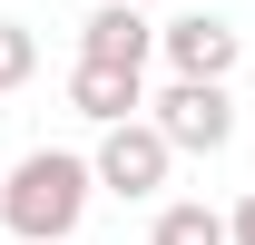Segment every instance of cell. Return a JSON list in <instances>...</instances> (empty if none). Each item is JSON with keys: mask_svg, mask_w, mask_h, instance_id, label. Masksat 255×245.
<instances>
[{"mask_svg": "<svg viewBox=\"0 0 255 245\" xmlns=\"http://www.w3.org/2000/svg\"><path fill=\"white\" fill-rule=\"evenodd\" d=\"M89 196H98V157L30 147L20 167H10V186H0V226H10L20 245H59V236H79Z\"/></svg>", "mask_w": 255, "mask_h": 245, "instance_id": "cell-1", "label": "cell"}, {"mask_svg": "<svg viewBox=\"0 0 255 245\" xmlns=\"http://www.w3.org/2000/svg\"><path fill=\"white\" fill-rule=\"evenodd\" d=\"M147 118L177 137V157H226L236 147V98H226V79H167L157 98H147Z\"/></svg>", "mask_w": 255, "mask_h": 245, "instance_id": "cell-2", "label": "cell"}, {"mask_svg": "<svg viewBox=\"0 0 255 245\" xmlns=\"http://www.w3.org/2000/svg\"><path fill=\"white\" fill-rule=\"evenodd\" d=\"M167 167H177V137H167L147 108H137V118H118V127H98V186H108V196L147 206V196L167 186Z\"/></svg>", "mask_w": 255, "mask_h": 245, "instance_id": "cell-3", "label": "cell"}, {"mask_svg": "<svg viewBox=\"0 0 255 245\" xmlns=\"http://www.w3.org/2000/svg\"><path fill=\"white\" fill-rule=\"evenodd\" d=\"M157 59L187 69V79H236V59H246V30L226 20V10H177L157 30Z\"/></svg>", "mask_w": 255, "mask_h": 245, "instance_id": "cell-4", "label": "cell"}, {"mask_svg": "<svg viewBox=\"0 0 255 245\" xmlns=\"http://www.w3.org/2000/svg\"><path fill=\"white\" fill-rule=\"evenodd\" d=\"M69 108H79L89 127L137 118V108H147V69H128V59H89V49H79V69H69Z\"/></svg>", "mask_w": 255, "mask_h": 245, "instance_id": "cell-5", "label": "cell"}, {"mask_svg": "<svg viewBox=\"0 0 255 245\" xmlns=\"http://www.w3.org/2000/svg\"><path fill=\"white\" fill-rule=\"evenodd\" d=\"M79 49H89V59L147 69V59H157V20H147V0H98L89 20H79Z\"/></svg>", "mask_w": 255, "mask_h": 245, "instance_id": "cell-6", "label": "cell"}, {"mask_svg": "<svg viewBox=\"0 0 255 245\" xmlns=\"http://www.w3.org/2000/svg\"><path fill=\"white\" fill-rule=\"evenodd\" d=\"M147 245H236V216L206 206V196H167L157 226H147Z\"/></svg>", "mask_w": 255, "mask_h": 245, "instance_id": "cell-7", "label": "cell"}, {"mask_svg": "<svg viewBox=\"0 0 255 245\" xmlns=\"http://www.w3.org/2000/svg\"><path fill=\"white\" fill-rule=\"evenodd\" d=\"M30 79H39V39L20 30V20H0V98H10V89H30Z\"/></svg>", "mask_w": 255, "mask_h": 245, "instance_id": "cell-8", "label": "cell"}, {"mask_svg": "<svg viewBox=\"0 0 255 245\" xmlns=\"http://www.w3.org/2000/svg\"><path fill=\"white\" fill-rule=\"evenodd\" d=\"M236 245H255V186H246V206H236Z\"/></svg>", "mask_w": 255, "mask_h": 245, "instance_id": "cell-9", "label": "cell"}, {"mask_svg": "<svg viewBox=\"0 0 255 245\" xmlns=\"http://www.w3.org/2000/svg\"><path fill=\"white\" fill-rule=\"evenodd\" d=\"M59 245H69V236H59Z\"/></svg>", "mask_w": 255, "mask_h": 245, "instance_id": "cell-10", "label": "cell"}]
</instances>
